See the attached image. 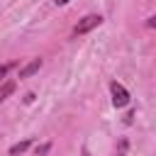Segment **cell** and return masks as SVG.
Listing matches in <instances>:
<instances>
[{"instance_id":"3","label":"cell","mask_w":156,"mask_h":156,"mask_svg":"<svg viewBox=\"0 0 156 156\" xmlns=\"http://www.w3.org/2000/svg\"><path fill=\"white\" fill-rule=\"evenodd\" d=\"M39 68H41V58H32L27 66L20 68V78H29V76H34Z\"/></svg>"},{"instance_id":"6","label":"cell","mask_w":156,"mask_h":156,"mask_svg":"<svg viewBox=\"0 0 156 156\" xmlns=\"http://www.w3.org/2000/svg\"><path fill=\"white\" fill-rule=\"evenodd\" d=\"M12 68V63H7V66H0V78H5L7 76V71Z\"/></svg>"},{"instance_id":"8","label":"cell","mask_w":156,"mask_h":156,"mask_svg":"<svg viewBox=\"0 0 156 156\" xmlns=\"http://www.w3.org/2000/svg\"><path fill=\"white\" fill-rule=\"evenodd\" d=\"M54 2H56V5H66L68 0H54Z\"/></svg>"},{"instance_id":"7","label":"cell","mask_w":156,"mask_h":156,"mask_svg":"<svg viewBox=\"0 0 156 156\" xmlns=\"http://www.w3.org/2000/svg\"><path fill=\"white\" fill-rule=\"evenodd\" d=\"M46 151H49V144H44V146H37V156H39V154H46Z\"/></svg>"},{"instance_id":"2","label":"cell","mask_w":156,"mask_h":156,"mask_svg":"<svg viewBox=\"0 0 156 156\" xmlns=\"http://www.w3.org/2000/svg\"><path fill=\"white\" fill-rule=\"evenodd\" d=\"M110 93H112V105H115V107L129 105V93H127V88H124L122 83L112 80V83H110Z\"/></svg>"},{"instance_id":"1","label":"cell","mask_w":156,"mask_h":156,"mask_svg":"<svg viewBox=\"0 0 156 156\" xmlns=\"http://www.w3.org/2000/svg\"><path fill=\"white\" fill-rule=\"evenodd\" d=\"M102 24V17L100 15H85L83 20H78V24L73 27V34L78 37V34H88L90 29H95V27H100Z\"/></svg>"},{"instance_id":"5","label":"cell","mask_w":156,"mask_h":156,"mask_svg":"<svg viewBox=\"0 0 156 156\" xmlns=\"http://www.w3.org/2000/svg\"><path fill=\"white\" fill-rule=\"evenodd\" d=\"M15 88H17V85H15L12 80H7V83H2V85H0V102H2L5 98H10V95L15 93Z\"/></svg>"},{"instance_id":"4","label":"cell","mask_w":156,"mask_h":156,"mask_svg":"<svg viewBox=\"0 0 156 156\" xmlns=\"http://www.w3.org/2000/svg\"><path fill=\"white\" fill-rule=\"evenodd\" d=\"M29 146H32V141H29V139H24V141H20V144L10 146V156H20V154H24Z\"/></svg>"}]
</instances>
